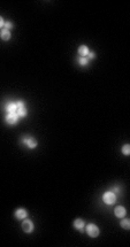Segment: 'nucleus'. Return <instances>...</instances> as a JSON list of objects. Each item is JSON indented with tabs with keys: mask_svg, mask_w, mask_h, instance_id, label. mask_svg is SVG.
Here are the masks:
<instances>
[{
	"mask_svg": "<svg viewBox=\"0 0 130 247\" xmlns=\"http://www.w3.org/2000/svg\"><path fill=\"white\" fill-rule=\"evenodd\" d=\"M86 233L91 237V238H96V237H98L99 236V229H98V226L96 225V224H89V225H86Z\"/></svg>",
	"mask_w": 130,
	"mask_h": 247,
	"instance_id": "7ed1b4c3",
	"label": "nucleus"
},
{
	"mask_svg": "<svg viewBox=\"0 0 130 247\" xmlns=\"http://www.w3.org/2000/svg\"><path fill=\"white\" fill-rule=\"evenodd\" d=\"M122 153H123L124 155H129V154H130V145H129V144L123 145V147H122Z\"/></svg>",
	"mask_w": 130,
	"mask_h": 247,
	"instance_id": "4468645a",
	"label": "nucleus"
},
{
	"mask_svg": "<svg viewBox=\"0 0 130 247\" xmlns=\"http://www.w3.org/2000/svg\"><path fill=\"white\" fill-rule=\"evenodd\" d=\"M90 53V50H89V47L88 46H85V45H81L80 47H78V54L81 55V56H88V54Z\"/></svg>",
	"mask_w": 130,
	"mask_h": 247,
	"instance_id": "1a4fd4ad",
	"label": "nucleus"
},
{
	"mask_svg": "<svg viewBox=\"0 0 130 247\" xmlns=\"http://www.w3.org/2000/svg\"><path fill=\"white\" fill-rule=\"evenodd\" d=\"M22 229H23L24 232L31 233V232L34 231V223H32V221L25 220V218H24V221H23V223H22Z\"/></svg>",
	"mask_w": 130,
	"mask_h": 247,
	"instance_id": "39448f33",
	"label": "nucleus"
},
{
	"mask_svg": "<svg viewBox=\"0 0 130 247\" xmlns=\"http://www.w3.org/2000/svg\"><path fill=\"white\" fill-rule=\"evenodd\" d=\"M28 216V212L24 208H19L15 210V217L17 220H24Z\"/></svg>",
	"mask_w": 130,
	"mask_h": 247,
	"instance_id": "423d86ee",
	"label": "nucleus"
},
{
	"mask_svg": "<svg viewBox=\"0 0 130 247\" xmlns=\"http://www.w3.org/2000/svg\"><path fill=\"white\" fill-rule=\"evenodd\" d=\"M17 120H19V116H17L16 113H8V114L6 115V117H5V121H6L8 124H11V125L16 124V123H17Z\"/></svg>",
	"mask_w": 130,
	"mask_h": 247,
	"instance_id": "20e7f679",
	"label": "nucleus"
},
{
	"mask_svg": "<svg viewBox=\"0 0 130 247\" xmlns=\"http://www.w3.org/2000/svg\"><path fill=\"white\" fill-rule=\"evenodd\" d=\"M125 208L123 207V206H117L115 209H114V214H115V216L116 217H119V218H122V217H124L125 216Z\"/></svg>",
	"mask_w": 130,
	"mask_h": 247,
	"instance_id": "0eeeda50",
	"label": "nucleus"
},
{
	"mask_svg": "<svg viewBox=\"0 0 130 247\" xmlns=\"http://www.w3.org/2000/svg\"><path fill=\"white\" fill-rule=\"evenodd\" d=\"M74 226H75V229H77L80 231H83V229L85 226V222L82 218H77V220L74 221Z\"/></svg>",
	"mask_w": 130,
	"mask_h": 247,
	"instance_id": "6e6552de",
	"label": "nucleus"
},
{
	"mask_svg": "<svg viewBox=\"0 0 130 247\" xmlns=\"http://www.w3.org/2000/svg\"><path fill=\"white\" fill-rule=\"evenodd\" d=\"M4 29H7V30H9L11 31V29L13 28V23L12 22H5V24H4Z\"/></svg>",
	"mask_w": 130,
	"mask_h": 247,
	"instance_id": "dca6fc26",
	"label": "nucleus"
},
{
	"mask_svg": "<svg viewBox=\"0 0 130 247\" xmlns=\"http://www.w3.org/2000/svg\"><path fill=\"white\" fill-rule=\"evenodd\" d=\"M103 200L105 203L107 205H113L115 201H116V194L113 192V191H107L104 197H103Z\"/></svg>",
	"mask_w": 130,
	"mask_h": 247,
	"instance_id": "f03ea898",
	"label": "nucleus"
},
{
	"mask_svg": "<svg viewBox=\"0 0 130 247\" xmlns=\"http://www.w3.org/2000/svg\"><path fill=\"white\" fill-rule=\"evenodd\" d=\"M120 225H121L123 229H125V230H129V229H130V221H129L128 218H124V220H122V221H121Z\"/></svg>",
	"mask_w": 130,
	"mask_h": 247,
	"instance_id": "ddd939ff",
	"label": "nucleus"
},
{
	"mask_svg": "<svg viewBox=\"0 0 130 247\" xmlns=\"http://www.w3.org/2000/svg\"><path fill=\"white\" fill-rule=\"evenodd\" d=\"M16 106H17V108H20V107H25V104H24L23 101H17V102H16Z\"/></svg>",
	"mask_w": 130,
	"mask_h": 247,
	"instance_id": "a211bd4d",
	"label": "nucleus"
},
{
	"mask_svg": "<svg viewBox=\"0 0 130 247\" xmlns=\"http://www.w3.org/2000/svg\"><path fill=\"white\" fill-rule=\"evenodd\" d=\"M78 63H80L81 66H86V64L89 63V60H88L86 56H81V58L78 59Z\"/></svg>",
	"mask_w": 130,
	"mask_h": 247,
	"instance_id": "2eb2a0df",
	"label": "nucleus"
},
{
	"mask_svg": "<svg viewBox=\"0 0 130 247\" xmlns=\"http://www.w3.org/2000/svg\"><path fill=\"white\" fill-rule=\"evenodd\" d=\"M86 58H88V60H89V61H90V60H93V59L96 58V54H94L93 52H90V53L88 54V56H86Z\"/></svg>",
	"mask_w": 130,
	"mask_h": 247,
	"instance_id": "f3484780",
	"label": "nucleus"
},
{
	"mask_svg": "<svg viewBox=\"0 0 130 247\" xmlns=\"http://www.w3.org/2000/svg\"><path fill=\"white\" fill-rule=\"evenodd\" d=\"M15 113L17 114V116H19V117H24V116H27L28 110H27V108H25V107H20V108H17V109H16V112H15Z\"/></svg>",
	"mask_w": 130,
	"mask_h": 247,
	"instance_id": "f8f14e48",
	"label": "nucleus"
},
{
	"mask_svg": "<svg viewBox=\"0 0 130 247\" xmlns=\"http://www.w3.org/2000/svg\"><path fill=\"white\" fill-rule=\"evenodd\" d=\"M0 37H1L3 40H9L11 39V31L7 29H3L1 32H0Z\"/></svg>",
	"mask_w": 130,
	"mask_h": 247,
	"instance_id": "9d476101",
	"label": "nucleus"
},
{
	"mask_svg": "<svg viewBox=\"0 0 130 247\" xmlns=\"http://www.w3.org/2000/svg\"><path fill=\"white\" fill-rule=\"evenodd\" d=\"M17 109V106H16V102H7L6 105V110L8 113H15Z\"/></svg>",
	"mask_w": 130,
	"mask_h": 247,
	"instance_id": "9b49d317",
	"label": "nucleus"
},
{
	"mask_svg": "<svg viewBox=\"0 0 130 247\" xmlns=\"http://www.w3.org/2000/svg\"><path fill=\"white\" fill-rule=\"evenodd\" d=\"M4 24H5V22H4V19L0 16V29H1L3 27H4Z\"/></svg>",
	"mask_w": 130,
	"mask_h": 247,
	"instance_id": "6ab92c4d",
	"label": "nucleus"
},
{
	"mask_svg": "<svg viewBox=\"0 0 130 247\" xmlns=\"http://www.w3.org/2000/svg\"><path fill=\"white\" fill-rule=\"evenodd\" d=\"M21 143L23 145H25L28 148H36L37 145H38L37 140L31 136H23L22 139H21Z\"/></svg>",
	"mask_w": 130,
	"mask_h": 247,
	"instance_id": "f257e3e1",
	"label": "nucleus"
}]
</instances>
